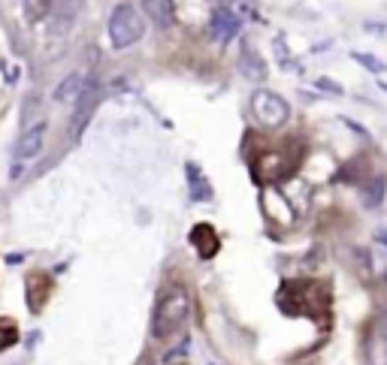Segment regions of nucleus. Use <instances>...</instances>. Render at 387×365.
Returning <instances> with one entry per match:
<instances>
[{
    "mask_svg": "<svg viewBox=\"0 0 387 365\" xmlns=\"http://www.w3.org/2000/svg\"><path fill=\"white\" fill-rule=\"evenodd\" d=\"M191 293L185 284H167V287L157 293V302H155V314H152V335L155 338H173L185 329L188 317H191Z\"/></svg>",
    "mask_w": 387,
    "mask_h": 365,
    "instance_id": "1",
    "label": "nucleus"
},
{
    "mask_svg": "<svg viewBox=\"0 0 387 365\" xmlns=\"http://www.w3.org/2000/svg\"><path fill=\"white\" fill-rule=\"evenodd\" d=\"M279 305L284 314L318 317L330 308V290L321 281H284L279 290Z\"/></svg>",
    "mask_w": 387,
    "mask_h": 365,
    "instance_id": "2",
    "label": "nucleus"
},
{
    "mask_svg": "<svg viewBox=\"0 0 387 365\" xmlns=\"http://www.w3.org/2000/svg\"><path fill=\"white\" fill-rule=\"evenodd\" d=\"M109 42H112V49H130V45H136L142 40V33H145V18L142 13L136 6L130 4H118L116 9H112V16H109Z\"/></svg>",
    "mask_w": 387,
    "mask_h": 365,
    "instance_id": "3",
    "label": "nucleus"
},
{
    "mask_svg": "<svg viewBox=\"0 0 387 365\" xmlns=\"http://www.w3.org/2000/svg\"><path fill=\"white\" fill-rule=\"evenodd\" d=\"M252 115H254V121L260 124V127L279 130V127L288 124L291 106H288V100H284L281 94H276V91L257 88L254 94H252Z\"/></svg>",
    "mask_w": 387,
    "mask_h": 365,
    "instance_id": "4",
    "label": "nucleus"
},
{
    "mask_svg": "<svg viewBox=\"0 0 387 365\" xmlns=\"http://www.w3.org/2000/svg\"><path fill=\"white\" fill-rule=\"evenodd\" d=\"M260 209H264L267 224L279 233H288V230H293V224H297V209H293V202L284 197L276 185L260 187Z\"/></svg>",
    "mask_w": 387,
    "mask_h": 365,
    "instance_id": "5",
    "label": "nucleus"
},
{
    "mask_svg": "<svg viewBox=\"0 0 387 365\" xmlns=\"http://www.w3.org/2000/svg\"><path fill=\"white\" fill-rule=\"evenodd\" d=\"M293 169H297V163H293V157L291 154H284V151H264V154H257L254 161H252V178L257 181V185H276V181L281 178H288Z\"/></svg>",
    "mask_w": 387,
    "mask_h": 365,
    "instance_id": "6",
    "label": "nucleus"
},
{
    "mask_svg": "<svg viewBox=\"0 0 387 365\" xmlns=\"http://www.w3.org/2000/svg\"><path fill=\"white\" fill-rule=\"evenodd\" d=\"M43 139H45V121L33 124V127H28L25 133L18 136L16 154H13V169H9V178H18L21 173H25L28 161H33V157L43 151Z\"/></svg>",
    "mask_w": 387,
    "mask_h": 365,
    "instance_id": "7",
    "label": "nucleus"
},
{
    "mask_svg": "<svg viewBox=\"0 0 387 365\" xmlns=\"http://www.w3.org/2000/svg\"><path fill=\"white\" fill-rule=\"evenodd\" d=\"M239 73H242L248 82H264L269 76L264 54L257 52V45L252 40H242V49H239Z\"/></svg>",
    "mask_w": 387,
    "mask_h": 365,
    "instance_id": "8",
    "label": "nucleus"
},
{
    "mask_svg": "<svg viewBox=\"0 0 387 365\" xmlns=\"http://www.w3.org/2000/svg\"><path fill=\"white\" fill-rule=\"evenodd\" d=\"M100 88L97 82H88L82 88V94H79L76 100V115H73V139H79V133L85 130V124L91 121V112L97 109V103H100Z\"/></svg>",
    "mask_w": 387,
    "mask_h": 365,
    "instance_id": "9",
    "label": "nucleus"
},
{
    "mask_svg": "<svg viewBox=\"0 0 387 365\" xmlns=\"http://www.w3.org/2000/svg\"><path fill=\"white\" fill-rule=\"evenodd\" d=\"M239 28H242V18H239L233 9H227V6H218V9H212V16H209V30H212V37L218 40L221 45L224 42H230Z\"/></svg>",
    "mask_w": 387,
    "mask_h": 365,
    "instance_id": "10",
    "label": "nucleus"
},
{
    "mask_svg": "<svg viewBox=\"0 0 387 365\" xmlns=\"http://www.w3.org/2000/svg\"><path fill=\"white\" fill-rule=\"evenodd\" d=\"M79 9H82V0H52L49 6V28L55 33L70 30V25L76 21Z\"/></svg>",
    "mask_w": 387,
    "mask_h": 365,
    "instance_id": "11",
    "label": "nucleus"
},
{
    "mask_svg": "<svg viewBox=\"0 0 387 365\" xmlns=\"http://www.w3.org/2000/svg\"><path fill=\"white\" fill-rule=\"evenodd\" d=\"M366 365H387V317L375 320L366 338Z\"/></svg>",
    "mask_w": 387,
    "mask_h": 365,
    "instance_id": "12",
    "label": "nucleus"
},
{
    "mask_svg": "<svg viewBox=\"0 0 387 365\" xmlns=\"http://www.w3.org/2000/svg\"><path fill=\"white\" fill-rule=\"evenodd\" d=\"M191 245L200 254V260H212L221 250V236L215 233L212 224H197L191 230Z\"/></svg>",
    "mask_w": 387,
    "mask_h": 365,
    "instance_id": "13",
    "label": "nucleus"
},
{
    "mask_svg": "<svg viewBox=\"0 0 387 365\" xmlns=\"http://www.w3.org/2000/svg\"><path fill=\"white\" fill-rule=\"evenodd\" d=\"M173 16L188 21V25L203 21L212 16V0H173Z\"/></svg>",
    "mask_w": 387,
    "mask_h": 365,
    "instance_id": "14",
    "label": "nucleus"
},
{
    "mask_svg": "<svg viewBox=\"0 0 387 365\" xmlns=\"http://www.w3.org/2000/svg\"><path fill=\"white\" fill-rule=\"evenodd\" d=\"M142 13L149 16L152 25L161 28V30H167V28L176 21V16H173V0H142Z\"/></svg>",
    "mask_w": 387,
    "mask_h": 365,
    "instance_id": "15",
    "label": "nucleus"
},
{
    "mask_svg": "<svg viewBox=\"0 0 387 365\" xmlns=\"http://www.w3.org/2000/svg\"><path fill=\"white\" fill-rule=\"evenodd\" d=\"M188 181H191V199H194V202H212L215 190H212V185H209V178L203 175L194 163H188Z\"/></svg>",
    "mask_w": 387,
    "mask_h": 365,
    "instance_id": "16",
    "label": "nucleus"
},
{
    "mask_svg": "<svg viewBox=\"0 0 387 365\" xmlns=\"http://www.w3.org/2000/svg\"><path fill=\"white\" fill-rule=\"evenodd\" d=\"M384 193H387V178L384 175H375V178H369L366 185H363L360 202L366 205V209H378V205L384 202Z\"/></svg>",
    "mask_w": 387,
    "mask_h": 365,
    "instance_id": "17",
    "label": "nucleus"
},
{
    "mask_svg": "<svg viewBox=\"0 0 387 365\" xmlns=\"http://www.w3.org/2000/svg\"><path fill=\"white\" fill-rule=\"evenodd\" d=\"M82 88H85L82 73H70L58 88H55V100H58V103H73V100H79V94H82Z\"/></svg>",
    "mask_w": 387,
    "mask_h": 365,
    "instance_id": "18",
    "label": "nucleus"
},
{
    "mask_svg": "<svg viewBox=\"0 0 387 365\" xmlns=\"http://www.w3.org/2000/svg\"><path fill=\"white\" fill-rule=\"evenodd\" d=\"M18 341V326L13 317H0V353L9 350Z\"/></svg>",
    "mask_w": 387,
    "mask_h": 365,
    "instance_id": "19",
    "label": "nucleus"
},
{
    "mask_svg": "<svg viewBox=\"0 0 387 365\" xmlns=\"http://www.w3.org/2000/svg\"><path fill=\"white\" fill-rule=\"evenodd\" d=\"M351 58H354L363 70L366 73H372V76H381L384 70H387V64L381 61V58H375V54H369V52H351Z\"/></svg>",
    "mask_w": 387,
    "mask_h": 365,
    "instance_id": "20",
    "label": "nucleus"
},
{
    "mask_svg": "<svg viewBox=\"0 0 387 365\" xmlns=\"http://www.w3.org/2000/svg\"><path fill=\"white\" fill-rule=\"evenodd\" d=\"M315 88L327 91L330 97H342V94H345V88L339 85V82H333V79H327V76H318V79H315Z\"/></svg>",
    "mask_w": 387,
    "mask_h": 365,
    "instance_id": "21",
    "label": "nucleus"
},
{
    "mask_svg": "<svg viewBox=\"0 0 387 365\" xmlns=\"http://www.w3.org/2000/svg\"><path fill=\"white\" fill-rule=\"evenodd\" d=\"M378 242H381V245H387V230H378Z\"/></svg>",
    "mask_w": 387,
    "mask_h": 365,
    "instance_id": "22",
    "label": "nucleus"
},
{
    "mask_svg": "<svg viewBox=\"0 0 387 365\" xmlns=\"http://www.w3.org/2000/svg\"><path fill=\"white\" fill-rule=\"evenodd\" d=\"M381 91H387V82H381Z\"/></svg>",
    "mask_w": 387,
    "mask_h": 365,
    "instance_id": "23",
    "label": "nucleus"
}]
</instances>
